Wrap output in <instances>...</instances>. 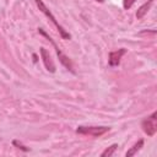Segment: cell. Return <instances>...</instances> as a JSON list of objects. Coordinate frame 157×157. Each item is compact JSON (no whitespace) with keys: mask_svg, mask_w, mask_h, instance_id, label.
I'll list each match as a JSON object with an SVG mask.
<instances>
[{"mask_svg":"<svg viewBox=\"0 0 157 157\" xmlns=\"http://www.w3.org/2000/svg\"><path fill=\"white\" fill-rule=\"evenodd\" d=\"M34 1H36V4H37L38 9H39V10H40V11H42V12H43V13H44V15H45V16H47V17H48V18H49L54 25H55V27H56V29H58V32H59L60 37H61L63 39H70V38H71L70 33H69V32H67V31H66V29H65V28H64V27H63V26L56 21V18H55V17H54V15L52 13V11L45 6V4H44L42 0H34Z\"/></svg>","mask_w":157,"mask_h":157,"instance_id":"6da1fadb","label":"cell"},{"mask_svg":"<svg viewBox=\"0 0 157 157\" xmlns=\"http://www.w3.org/2000/svg\"><path fill=\"white\" fill-rule=\"evenodd\" d=\"M38 33H39V34H42L43 37H45V38H47V39H48V40H49V42L53 44V47H54V49H55V52H56V55L59 56L60 63H61V64H63V65H64V66H65V67H66L69 71H71L72 74H75V71H74V66H72L71 60L69 59V56H66V55H65V54L61 52V49L58 47V44L54 42V39H53V38H52V37H50V36H49V34H48V33H47V32H45L43 28H38Z\"/></svg>","mask_w":157,"mask_h":157,"instance_id":"7a4b0ae2","label":"cell"},{"mask_svg":"<svg viewBox=\"0 0 157 157\" xmlns=\"http://www.w3.org/2000/svg\"><path fill=\"white\" fill-rule=\"evenodd\" d=\"M109 130H110L109 126H85V125H80V126H77L76 132L82 134V135H90V136H93V137H99Z\"/></svg>","mask_w":157,"mask_h":157,"instance_id":"3957f363","label":"cell"},{"mask_svg":"<svg viewBox=\"0 0 157 157\" xmlns=\"http://www.w3.org/2000/svg\"><path fill=\"white\" fill-rule=\"evenodd\" d=\"M141 128L147 136H153L157 131V112H153L151 115L145 118L141 121Z\"/></svg>","mask_w":157,"mask_h":157,"instance_id":"277c9868","label":"cell"},{"mask_svg":"<svg viewBox=\"0 0 157 157\" xmlns=\"http://www.w3.org/2000/svg\"><path fill=\"white\" fill-rule=\"evenodd\" d=\"M126 53V50L124 48H120L118 50H114V52H110L109 53V59H108V64L109 66H118L119 63H120V59L121 56Z\"/></svg>","mask_w":157,"mask_h":157,"instance_id":"5b68a950","label":"cell"},{"mask_svg":"<svg viewBox=\"0 0 157 157\" xmlns=\"http://www.w3.org/2000/svg\"><path fill=\"white\" fill-rule=\"evenodd\" d=\"M40 55H42V60H43V64H44L45 69L48 71H50V72H55V65H54V63H53V60L50 58V54L43 47L40 48Z\"/></svg>","mask_w":157,"mask_h":157,"instance_id":"8992f818","label":"cell"},{"mask_svg":"<svg viewBox=\"0 0 157 157\" xmlns=\"http://www.w3.org/2000/svg\"><path fill=\"white\" fill-rule=\"evenodd\" d=\"M153 1H155V0H147V2H145L144 5H141V6L137 9V11H136V17H137V20H141V18L147 13V11L151 9Z\"/></svg>","mask_w":157,"mask_h":157,"instance_id":"52a82bcc","label":"cell"},{"mask_svg":"<svg viewBox=\"0 0 157 157\" xmlns=\"http://www.w3.org/2000/svg\"><path fill=\"white\" fill-rule=\"evenodd\" d=\"M142 146H144V140L141 139V140H139L137 142H135V144L132 145V147H131V148H129V150L126 151L125 156H126V157H130V156L136 155V153L141 150V147H142Z\"/></svg>","mask_w":157,"mask_h":157,"instance_id":"ba28073f","label":"cell"},{"mask_svg":"<svg viewBox=\"0 0 157 157\" xmlns=\"http://www.w3.org/2000/svg\"><path fill=\"white\" fill-rule=\"evenodd\" d=\"M117 148H118V145H117V144L110 145L109 147H107V148L101 153V157H109V156H113V155L115 153Z\"/></svg>","mask_w":157,"mask_h":157,"instance_id":"9c48e42d","label":"cell"},{"mask_svg":"<svg viewBox=\"0 0 157 157\" xmlns=\"http://www.w3.org/2000/svg\"><path fill=\"white\" fill-rule=\"evenodd\" d=\"M135 1H136V0H123V6H124V9H125V10H129V9L134 5Z\"/></svg>","mask_w":157,"mask_h":157,"instance_id":"30bf717a","label":"cell"},{"mask_svg":"<svg viewBox=\"0 0 157 157\" xmlns=\"http://www.w3.org/2000/svg\"><path fill=\"white\" fill-rule=\"evenodd\" d=\"M12 145L16 146V147H18V148H21V150H23V151H26V152L29 151V148H27L26 146H23V145H22L21 142H18L17 140H13V141H12Z\"/></svg>","mask_w":157,"mask_h":157,"instance_id":"8fae6325","label":"cell"},{"mask_svg":"<svg viewBox=\"0 0 157 157\" xmlns=\"http://www.w3.org/2000/svg\"><path fill=\"white\" fill-rule=\"evenodd\" d=\"M99 1H103V0H99Z\"/></svg>","mask_w":157,"mask_h":157,"instance_id":"7c38bea8","label":"cell"}]
</instances>
